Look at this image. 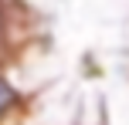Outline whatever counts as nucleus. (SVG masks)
I'll use <instances>...</instances> for the list:
<instances>
[{
    "mask_svg": "<svg viewBox=\"0 0 129 125\" xmlns=\"http://www.w3.org/2000/svg\"><path fill=\"white\" fill-rule=\"evenodd\" d=\"M14 98H17V95H14V88H10V81H7L4 74H0V118H4V112H7V108L14 105Z\"/></svg>",
    "mask_w": 129,
    "mask_h": 125,
    "instance_id": "1",
    "label": "nucleus"
},
{
    "mask_svg": "<svg viewBox=\"0 0 129 125\" xmlns=\"http://www.w3.org/2000/svg\"><path fill=\"white\" fill-rule=\"evenodd\" d=\"M4 31H7V20H4V7H0V41H4Z\"/></svg>",
    "mask_w": 129,
    "mask_h": 125,
    "instance_id": "2",
    "label": "nucleus"
}]
</instances>
